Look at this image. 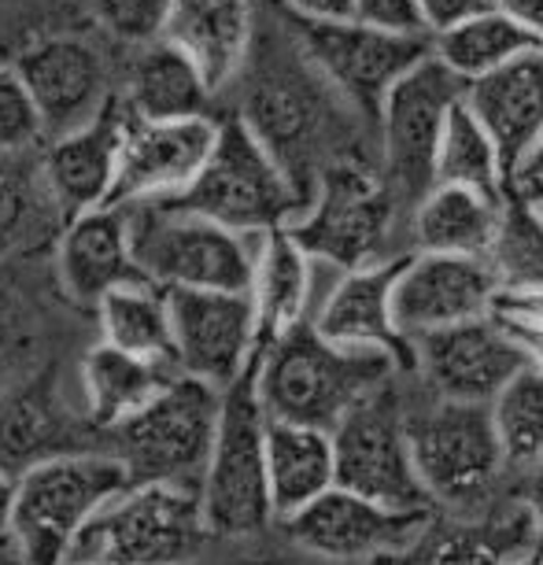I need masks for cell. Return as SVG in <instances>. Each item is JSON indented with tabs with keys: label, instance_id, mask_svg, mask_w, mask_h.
<instances>
[{
	"label": "cell",
	"instance_id": "44dd1931",
	"mask_svg": "<svg viewBox=\"0 0 543 565\" xmlns=\"http://www.w3.org/2000/svg\"><path fill=\"white\" fill-rule=\"evenodd\" d=\"M15 71L23 74L49 134H67L89 122L104 108V60L78 38H49L19 56Z\"/></svg>",
	"mask_w": 543,
	"mask_h": 565
},
{
	"label": "cell",
	"instance_id": "74e56055",
	"mask_svg": "<svg viewBox=\"0 0 543 565\" xmlns=\"http://www.w3.org/2000/svg\"><path fill=\"white\" fill-rule=\"evenodd\" d=\"M38 322L34 307L19 289L0 281V377H15V370L34 355Z\"/></svg>",
	"mask_w": 543,
	"mask_h": 565
},
{
	"label": "cell",
	"instance_id": "277c9868",
	"mask_svg": "<svg viewBox=\"0 0 543 565\" xmlns=\"http://www.w3.org/2000/svg\"><path fill=\"white\" fill-rule=\"evenodd\" d=\"M134 259L159 289L248 292L263 233H237L185 204L130 207Z\"/></svg>",
	"mask_w": 543,
	"mask_h": 565
},
{
	"label": "cell",
	"instance_id": "7a4b0ae2",
	"mask_svg": "<svg viewBox=\"0 0 543 565\" xmlns=\"http://www.w3.org/2000/svg\"><path fill=\"white\" fill-rule=\"evenodd\" d=\"M292 237L315 259L344 270L400 259L411 248V218L374 163L333 159L315 181V193L292 222Z\"/></svg>",
	"mask_w": 543,
	"mask_h": 565
},
{
	"label": "cell",
	"instance_id": "7dc6e473",
	"mask_svg": "<svg viewBox=\"0 0 543 565\" xmlns=\"http://www.w3.org/2000/svg\"><path fill=\"white\" fill-rule=\"evenodd\" d=\"M521 503L536 521V536H540V547H543V462L532 466V473L525 477V488H521Z\"/></svg>",
	"mask_w": 543,
	"mask_h": 565
},
{
	"label": "cell",
	"instance_id": "d590c367",
	"mask_svg": "<svg viewBox=\"0 0 543 565\" xmlns=\"http://www.w3.org/2000/svg\"><path fill=\"white\" fill-rule=\"evenodd\" d=\"M45 134L34 97H30L23 74L15 67H0V156L26 152Z\"/></svg>",
	"mask_w": 543,
	"mask_h": 565
},
{
	"label": "cell",
	"instance_id": "4dcf8cb0",
	"mask_svg": "<svg viewBox=\"0 0 543 565\" xmlns=\"http://www.w3.org/2000/svg\"><path fill=\"white\" fill-rule=\"evenodd\" d=\"M536 45H543V41L532 38L529 30H521L514 19H507L503 12H496V8H485V12L470 15L466 23L436 34L433 56L447 63V67L470 85Z\"/></svg>",
	"mask_w": 543,
	"mask_h": 565
},
{
	"label": "cell",
	"instance_id": "6da1fadb",
	"mask_svg": "<svg viewBox=\"0 0 543 565\" xmlns=\"http://www.w3.org/2000/svg\"><path fill=\"white\" fill-rule=\"evenodd\" d=\"M400 366L381 351L340 348L315 322L292 326L255 355V392L270 422L337 429L362 396L388 385Z\"/></svg>",
	"mask_w": 543,
	"mask_h": 565
},
{
	"label": "cell",
	"instance_id": "e575fe53",
	"mask_svg": "<svg viewBox=\"0 0 543 565\" xmlns=\"http://www.w3.org/2000/svg\"><path fill=\"white\" fill-rule=\"evenodd\" d=\"M492 418L503 440L507 462L540 466L543 462V373L525 366L492 403Z\"/></svg>",
	"mask_w": 543,
	"mask_h": 565
},
{
	"label": "cell",
	"instance_id": "4fadbf2b",
	"mask_svg": "<svg viewBox=\"0 0 543 565\" xmlns=\"http://www.w3.org/2000/svg\"><path fill=\"white\" fill-rule=\"evenodd\" d=\"M429 518L433 510H396L333 484L300 514L281 521V529L296 547L326 562H362L414 551L429 532Z\"/></svg>",
	"mask_w": 543,
	"mask_h": 565
},
{
	"label": "cell",
	"instance_id": "816d5d0a",
	"mask_svg": "<svg viewBox=\"0 0 543 565\" xmlns=\"http://www.w3.org/2000/svg\"><path fill=\"white\" fill-rule=\"evenodd\" d=\"M63 565H89V562H63Z\"/></svg>",
	"mask_w": 543,
	"mask_h": 565
},
{
	"label": "cell",
	"instance_id": "b9f144b4",
	"mask_svg": "<svg viewBox=\"0 0 543 565\" xmlns=\"http://www.w3.org/2000/svg\"><path fill=\"white\" fill-rule=\"evenodd\" d=\"M359 0H281V8L292 19H311V23H333V19H351Z\"/></svg>",
	"mask_w": 543,
	"mask_h": 565
},
{
	"label": "cell",
	"instance_id": "5b68a950",
	"mask_svg": "<svg viewBox=\"0 0 543 565\" xmlns=\"http://www.w3.org/2000/svg\"><path fill=\"white\" fill-rule=\"evenodd\" d=\"M211 540L200 492L178 484H130L71 547L67 562L89 565H189Z\"/></svg>",
	"mask_w": 543,
	"mask_h": 565
},
{
	"label": "cell",
	"instance_id": "e0dca14e",
	"mask_svg": "<svg viewBox=\"0 0 543 565\" xmlns=\"http://www.w3.org/2000/svg\"><path fill=\"white\" fill-rule=\"evenodd\" d=\"M496 303L499 281L488 270L485 255L411 252L392 292V311L411 340L492 315Z\"/></svg>",
	"mask_w": 543,
	"mask_h": 565
},
{
	"label": "cell",
	"instance_id": "8fae6325",
	"mask_svg": "<svg viewBox=\"0 0 543 565\" xmlns=\"http://www.w3.org/2000/svg\"><path fill=\"white\" fill-rule=\"evenodd\" d=\"M407 436L414 466L433 503H477L507 466V451L488 403L436 396L429 407L407 411Z\"/></svg>",
	"mask_w": 543,
	"mask_h": 565
},
{
	"label": "cell",
	"instance_id": "f35d334b",
	"mask_svg": "<svg viewBox=\"0 0 543 565\" xmlns=\"http://www.w3.org/2000/svg\"><path fill=\"white\" fill-rule=\"evenodd\" d=\"M525 518L532 514L525 510V503H521L514 525H521ZM514 525L507 521V525L496 532H455V536H444L440 543H433V547L422 554L418 565H503L510 551H499L496 543H507L514 536Z\"/></svg>",
	"mask_w": 543,
	"mask_h": 565
},
{
	"label": "cell",
	"instance_id": "8d00e7d4",
	"mask_svg": "<svg viewBox=\"0 0 543 565\" xmlns=\"http://www.w3.org/2000/svg\"><path fill=\"white\" fill-rule=\"evenodd\" d=\"M170 4L174 0H93V12L111 38L130 41V45H152L163 38Z\"/></svg>",
	"mask_w": 543,
	"mask_h": 565
},
{
	"label": "cell",
	"instance_id": "5bb4252c",
	"mask_svg": "<svg viewBox=\"0 0 543 565\" xmlns=\"http://www.w3.org/2000/svg\"><path fill=\"white\" fill-rule=\"evenodd\" d=\"M178 370L215 388L241 381L259 355V318L248 292L167 289Z\"/></svg>",
	"mask_w": 543,
	"mask_h": 565
},
{
	"label": "cell",
	"instance_id": "2e32d148",
	"mask_svg": "<svg viewBox=\"0 0 543 565\" xmlns=\"http://www.w3.org/2000/svg\"><path fill=\"white\" fill-rule=\"evenodd\" d=\"M219 141V122L211 115L196 119L148 122L134 119L126 152L111 196L104 207H137V204H170L181 200L204 174Z\"/></svg>",
	"mask_w": 543,
	"mask_h": 565
},
{
	"label": "cell",
	"instance_id": "7c38bea8",
	"mask_svg": "<svg viewBox=\"0 0 543 565\" xmlns=\"http://www.w3.org/2000/svg\"><path fill=\"white\" fill-rule=\"evenodd\" d=\"M337 484L396 510H433L411 455L407 411L388 385L362 396L333 429Z\"/></svg>",
	"mask_w": 543,
	"mask_h": 565
},
{
	"label": "cell",
	"instance_id": "603a6c76",
	"mask_svg": "<svg viewBox=\"0 0 543 565\" xmlns=\"http://www.w3.org/2000/svg\"><path fill=\"white\" fill-rule=\"evenodd\" d=\"M163 38L174 41L219 93L237 78L252 56V4L248 0H174Z\"/></svg>",
	"mask_w": 543,
	"mask_h": 565
},
{
	"label": "cell",
	"instance_id": "ab89813d",
	"mask_svg": "<svg viewBox=\"0 0 543 565\" xmlns=\"http://www.w3.org/2000/svg\"><path fill=\"white\" fill-rule=\"evenodd\" d=\"M351 19H359V23H366V26L385 30V34L429 38L418 0H359L355 15H351Z\"/></svg>",
	"mask_w": 543,
	"mask_h": 565
},
{
	"label": "cell",
	"instance_id": "f907efd6",
	"mask_svg": "<svg viewBox=\"0 0 543 565\" xmlns=\"http://www.w3.org/2000/svg\"><path fill=\"white\" fill-rule=\"evenodd\" d=\"M514 185L529 196V204L536 207V211H540V218H543V181H540V178H525V181H514Z\"/></svg>",
	"mask_w": 543,
	"mask_h": 565
},
{
	"label": "cell",
	"instance_id": "3957f363",
	"mask_svg": "<svg viewBox=\"0 0 543 565\" xmlns=\"http://www.w3.org/2000/svg\"><path fill=\"white\" fill-rule=\"evenodd\" d=\"M134 484L115 451H63L15 477L12 551L19 565H63L78 532Z\"/></svg>",
	"mask_w": 543,
	"mask_h": 565
},
{
	"label": "cell",
	"instance_id": "1f68e13d",
	"mask_svg": "<svg viewBox=\"0 0 543 565\" xmlns=\"http://www.w3.org/2000/svg\"><path fill=\"white\" fill-rule=\"evenodd\" d=\"M485 263L496 274L499 296L543 289V218L518 185H510L503 200Z\"/></svg>",
	"mask_w": 543,
	"mask_h": 565
},
{
	"label": "cell",
	"instance_id": "836d02e7",
	"mask_svg": "<svg viewBox=\"0 0 543 565\" xmlns=\"http://www.w3.org/2000/svg\"><path fill=\"white\" fill-rule=\"evenodd\" d=\"M52 215H63L49 193L45 170L23 163L19 156H0V259L38 241Z\"/></svg>",
	"mask_w": 543,
	"mask_h": 565
},
{
	"label": "cell",
	"instance_id": "7402d4cb",
	"mask_svg": "<svg viewBox=\"0 0 543 565\" xmlns=\"http://www.w3.org/2000/svg\"><path fill=\"white\" fill-rule=\"evenodd\" d=\"M466 108L492 134L510 178H518L543 137V45L466 85Z\"/></svg>",
	"mask_w": 543,
	"mask_h": 565
},
{
	"label": "cell",
	"instance_id": "484cf974",
	"mask_svg": "<svg viewBox=\"0 0 543 565\" xmlns=\"http://www.w3.org/2000/svg\"><path fill=\"white\" fill-rule=\"evenodd\" d=\"M178 373L181 370L174 362L141 359L100 340V344L89 348V355L82 359L85 422H89L93 429L115 433L123 422H130L137 411L148 407Z\"/></svg>",
	"mask_w": 543,
	"mask_h": 565
},
{
	"label": "cell",
	"instance_id": "30bf717a",
	"mask_svg": "<svg viewBox=\"0 0 543 565\" xmlns=\"http://www.w3.org/2000/svg\"><path fill=\"white\" fill-rule=\"evenodd\" d=\"M292 30L307 63L322 74L340 104L374 130L396 82L433 49L429 38L385 34L359 19H333V23L292 19Z\"/></svg>",
	"mask_w": 543,
	"mask_h": 565
},
{
	"label": "cell",
	"instance_id": "ffe728a7",
	"mask_svg": "<svg viewBox=\"0 0 543 565\" xmlns=\"http://www.w3.org/2000/svg\"><path fill=\"white\" fill-rule=\"evenodd\" d=\"M56 277L63 296L82 307H97L126 281H141L145 274L134 259L130 207H93L63 222Z\"/></svg>",
	"mask_w": 543,
	"mask_h": 565
},
{
	"label": "cell",
	"instance_id": "d4e9b609",
	"mask_svg": "<svg viewBox=\"0 0 543 565\" xmlns=\"http://www.w3.org/2000/svg\"><path fill=\"white\" fill-rule=\"evenodd\" d=\"M266 477L274 521H289L337 484L333 433L318 425L266 418Z\"/></svg>",
	"mask_w": 543,
	"mask_h": 565
},
{
	"label": "cell",
	"instance_id": "c3c4849f",
	"mask_svg": "<svg viewBox=\"0 0 543 565\" xmlns=\"http://www.w3.org/2000/svg\"><path fill=\"white\" fill-rule=\"evenodd\" d=\"M503 565H543V547L536 543V547H518V551H510Z\"/></svg>",
	"mask_w": 543,
	"mask_h": 565
},
{
	"label": "cell",
	"instance_id": "d6986e66",
	"mask_svg": "<svg viewBox=\"0 0 543 565\" xmlns=\"http://www.w3.org/2000/svg\"><path fill=\"white\" fill-rule=\"evenodd\" d=\"M407 255L340 274L333 292L326 296L322 307H318L311 318L318 326V333L329 337L340 348L381 351V355H388L403 373L418 370L414 340L403 333L396 322V311H392V292H396V277Z\"/></svg>",
	"mask_w": 543,
	"mask_h": 565
},
{
	"label": "cell",
	"instance_id": "8992f818",
	"mask_svg": "<svg viewBox=\"0 0 543 565\" xmlns=\"http://www.w3.org/2000/svg\"><path fill=\"white\" fill-rule=\"evenodd\" d=\"M226 388L178 373L159 396L111 433V451L134 484H178L200 492L215 451Z\"/></svg>",
	"mask_w": 543,
	"mask_h": 565
},
{
	"label": "cell",
	"instance_id": "d6a6232c",
	"mask_svg": "<svg viewBox=\"0 0 543 565\" xmlns=\"http://www.w3.org/2000/svg\"><path fill=\"white\" fill-rule=\"evenodd\" d=\"M436 185L477 189V193L496 200H503L514 185L503 152L492 141V134L477 122V115L466 108V100L455 108L444 130L440 152H436Z\"/></svg>",
	"mask_w": 543,
	"mask_h": 565
},
{
	"label": "cell",
	"instance_id": "ba28073f",
	"mask_svg": "<svg viewBox=\"0 0 543 565\" xmlns=\"http://www.w3.org/2000/svg\"><path fill=\"white\" fill-rule=\"evenodd\" d=\"M466 100V82L447 63L422 56L396 82L377 119V167L396 193L403 215L436 185V152L455 108Z\"/></svg>",
	"mask_w": 543,
	"mask_h": 565
},
{
	"label": "cell",
	"instance_id": "f1b7e54d",
	"mask_svg": "<svg viewBox=\"0 0 543 565\" xmlns=\"http://www.w3.org/2000/svg\"><path fill=\"white\" fill-rule=\"evenodd\" d=\"M507 200V196H503ZM503 200L462 185H433L411 211V248L447 255H485Z\"/></svg>",
	"mask_w": 543,
	"mask_h": 565
},
{
	"label": "cell",
	"instance_id": "52a82bcc",
	"mask_svg": "<svg viewBox=\"0 0 543 565\" xmlns=\"http://www.w3.org/2000/svg\"><path fill=\"white\" fill-rule=\"evenodd\" d=\"M200 215L222 222L237 233H270L289 230L307 207V193L263 137L252 130L241 115L219 122V141L211 152L204 174L181 200Z\"/></svg>",
	"mask_w": 543,
	"mask_h": 565
},
{
	"label": "cell",
	"instance_id": "bcb514c9",
	"mask_svg": "<svg viewBox=\"0 0 543 565\" xmlns=\"http://www.w3.org/2000/svg\"><path fill=\"white\" fill-rule=\"evenodd\" d=\"M12 514H15V477L0 466V551H12Z\"/></svg>",
	"mask_w": 543,
	"mask_h": 565
},
{
	"label": "cell",
	"instance_id": "60d3db41",
	"mask_svg": "<svg viewBox=\"0 0 543 565\" xmlns=\"http://www.w3.org/2000/svg\"><path fill=\"white\" fill-rule=\"evenodd\" d=\"M418 4H422L425 30H429V41L436 34H444V30L466 23L470 15L485 12V8H492L488 0H418Z\"/></svg>",
	"mask_w": 543,
	"mask_h": 565
},
{
	"label": "cell",
	"instance_id": "681fc988",
	"mask_svg": "<svg viewBox=\"0 0 543 565\" xmlns=\"http://www.w3.org/2000/svg\"><path fill=\"white\" fill-rule=\"evenodd\" d=\"M525 178H540L543 181V137L536 141V148H532V156L525 159V167H521V174L514 181H525Z\"/></svg>",
	"mask_w": 543,
	"mask_h": 565
},
{
	"label": "cell",
	"instance_id": "f546056e",
	"mask_svg": "<svg viewBox=\"0 0 543 565\" xmlns=\"http://www.w3.org/2000/svg\"><path fill=\"white\" fill-rule=\"evenodd\" d=\"M100 322L104 344L123 348L130 355L156 359V362H174V329H170V307L167 289H159L152 281H126L119 289H111L104 300L93 307Z\"/></svg>",
	"mask_w": 543,
	"mask_h": 565
},
{
	"label": "cell",
	"instance_id": "7bdbcfd3",
	"mask_svg": "<svg viewBox=\"0 0 543 565\" xmlns=\"http://www.w3.org/2000/svg\"><path fill=\"white\" fill-rule=\"evenodd\" d=\"M496 12L514 19L521 30H529L532 38L543 41V0H488Z\"/></svg>",
	"mask_w": 543,
	"mask_h": 565
},
{
	"label": "cell",
	"instance_id": "4316f807",
	"mask_svg": "<svg viewBox=\"0 0 543 565\" xmlns=\"http://www.w3.org/2000/svg\"><path fill=\"white\" fill-rule=\"evenodd\" d=\"M63 451H82V444L49 381L23 377L12 388H0V466L19 477Z\"/></svg>",
	"mask_w": 543,
	"mask_h": 565
},
{
	"label": "cell",
	"instance_id": "83f0119b",
	"mask_svg": "<svg viewBox=\"0 0 543 565\" xmlns=\"http://www.w3.org/2000/svg\"><path fill=\"white\" fill-rule=\"evenodd\" d=\"M211 97H215V89L207 85L204 71L174 41L159 38L152 45H145L141 60L134 63L126 104H130L134 119L167 122L207 115Z\"/></svg>",
	"mask_w": 543,
	"mask_h": 565
},
{
	"label": "cell",
	"instance_id": "9c48e42d",
	"mask_svg": "<svg viewBox=\"0 0 543 565\" xmlns=\"http://www.w3.org/2000/svg\"><path fill=\"white\" fill-rule=\"evenodd\" d=\"M207 529L215 540H244L274 521L266 477V411L255 392V362L222 399V422L200 484Z\"/></svg>",
	"mask_w": 543,
	"mask_h": 565
},
{
	"label": "cell",
	"instance_id": "ee69618b",
	"mask_svg": "<svg viewBox=\"0 0 543 565\" xmlns=\"http://www.w3.org/2000/svg\"><path fill=\"white\" fill-rule=\"evenodd\" d=\"M496 311L507 315V318H521V322H540L543 326V289L518 292V296H499Z\"/></svg>",
	"mask_w": 543,
	"mask_h": 565
},
{
	"label": "cell",
	"instance_id": "f6af8a7d",
	"mask_svg": "<svg viewBox=\"0 0 543 565\" xmlns=\"http://www.w3.org/2000/svg\"><path fill=\"white\" fill-rule=\"evenodd\" d=\"M503 322L510 326V333L518 337L529 366H536L543 373V326L540 322H521V318H507V315H503Z\"/></svg>",
	"mask_w": 543,
	"mask_h": 565
},
{
	"label": "cell",
	"instance_id": "ac0fdd59",
	"mask_svg": "<svg viewBox=\"0 0 543 565\" xmlns=\"http://www.w3.org/2000/svg\"><path fill=\"white\" fill-rule=\"evenodd\" d=\"M130 126V104L108 97L89 122H82L78 130H67L52 141L45 159H41V170H45L49 193L60 204L63 218L108 204L115 181H119Z\"/></svg>",
	"mask_w": 543,
	"mask_h": 565
},
{
	"label": "cell",
	"instance_id": "9a60e30c",
	"mask_svg": "<svg viewBox=\"0 0 543 565\" xmlns=\"http://www.w3.org/2000/svg\"><path fill=\"white\" fill-rule=\"evenodd\" d=\"M414 351H418V373L436 396L488 403V407L529 366L518 337L499 311L425 333L414 340Z\"/></svg>",
	"mask_w": 543,
	"mask_h": 565
},
{
	"label": "cell",
	"instance_id": "cb8c5ba5",
	"mask_svg": "<svg viewBox=\"0 0 543 565\" xmlns=\"http://www.w3.org/2000/svg\"><path fill=\"white\" fill-rule=\"evenodd\" d=\"M315 255L292 237V230L263 233L252 274V303L259 318V351L274 344L292 326L311 322L315 315Z\"/></svg>",
	"mask_w": 543,
	"mask_h": 565
}]
</instances>
